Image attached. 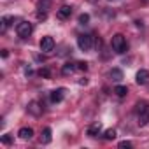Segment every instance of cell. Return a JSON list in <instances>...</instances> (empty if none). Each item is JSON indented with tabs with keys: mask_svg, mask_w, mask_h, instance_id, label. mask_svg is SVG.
<instances>
[{
	"mask_svg": "<svg viewBox=\"0 0 149 149\" xmlns=\"http://www.w3.org/2000/svg\"><path fill=\"white\" fill-rule=\"evenodd\" d=\"M137 118H139V125L140 126H146L147 123H149V104H146V102H140L139 105H137Z\"/></svg>",
	"mask_w": 149,
	"mask_h": 149,
	"instance_id": "1",
	"label": "cell"
},
{
	"mask_svg": "<svg viewBox=\"0 0 149 149\" xmlns=\"http://www.w3.org/2000/svg\"><path fill=\"white\" fill-rule=\"evenodd\" d=\"M135 81H137V84H147V83H149V72H147L146 68H140V70L137 72Z\"/></svg>",
	"mask_w": 149,
	"mask_h": 149,
	"instance_id": "8",
	"label": "cell"
},
{
	"mask_svg": "<svg viewBox=\"0 0 149 149\" xmlns=\"http://www.w3.org/2000/svg\"><path fill=\"white\" fill-rule=\"evenodd\" d=\"M39 76L44 77V79H49V77H51V70H49L47 67H42V68L39 70Z\"/></svg>",
	"mask_w": 149,
	"mask_h": 149,
	"instance_id": "18",
	"label": "cell"
},
{
	"mask_svg": "<svg viewBox=\"0 0 149 149\" xmlns=\"http://www.w3.org/2000/svg\"><path fill=\"white\" fill-rule=\"evenodd\" d=\"M32 32H33V26H32V23H28V21H19L18 26H16V33H18V37H21V39H28V37L32 35Z\"/></svg>",
	"mask_w": 149,
	"mask_h": 149,
	"instance_id": "3",
	"label": "cell"
},
{
	"mask_svg": "<svg viewBox=\"0 0 149 149\" xmlns=\"http://www.w3.org/2000/svg\"><path fill=\"white\" fill-rule=\"evenodd\" d=\"M76 70H77V63H70L68 61V63H65L61 67V74H63V76H72Z\"/></svg>",
	"mask_w": 149,
	"mask_h": 149,
	"instance_id": "10",
	"label": "cell"
},
{
	"mask_svg": "<svg viewBox=\"0 0 149 149\" xmlns=\"http://www.w3.org/2000/svg\"><path fill=\"white\" fill-rule=\"evenodd\" d=\"M70 14H72V7L70 6H61L58 9V13H56V16L60 19H67V18H70Z\"/></svg>",
	"mask_w": 149,
	"mask_h": 149,
	"instance_id": "9",
	"label": "cell"
},
{
	"mask_svg": "<svg viewBox=\"0 0 149 149\" xmlns=\"http://www.w3.org/2000/svg\"><path fill=\"white\" fill-rule=\"evenodd\" d=\"M79 23H81V25H88V23H90V14H86V13L81 14V16H79Z\"/></svg>",
	"mask_w": 149,
	"mask_h": 149,
	"instance_id": "20",
	"label": "cell"
},
{
	"mask_svg": "<svg viewBox=\"0 0 149 149\" xmlns=\"http://www.w3.org/2000/svg\"><path fill=\"white\" fill-rule=\"evenodd\" d=\"M0 142H2L4 146H11V144H13V137H11V135H2Z\"/></svg>",
	"mask_w": 149,
	"mask_h": 149,
	"instance_id": "19",
	"label": "cell"
},
{
	"mask_svg": "<svg viewBox=\"0 0 149 149\" xmlns=\"http://www.w3.org/2000/svg\"><path fill=\"white\" fill-rule=\"evenodd\" d=\"M77 68L86 72V70H88V63H86V61H79V63H77Z\"/></svg>",
	"mask_w": 149,
	"mask_h": 149,
	"instance_id": "23",
	"label": "cell"
},
{
	"mask_svg": "<svg viewBox=\"0 0 149 149\" xmlns=\"http://www.w3.org/2000/svg\"><path fill=\"white\" fill-rule=\"evenodd\" d=\"M77 46H79V49H81V51H90V49H91V46H93L91 35H86V33L79 35V37H77Z\"/></svg>",
	"mask_w": 149,
	"mask_h": 149,
	"instance_id": "4",
	"label": "cell"
},
{
	"mask_svg": "<svg viewBox=\"0 0 149 149\" xmlns=\"http://www.w3.org/2000/svg\"><path fill=\"white\" fill-rule=\"evenodd\" d=\"M9 56V53H7V49H2V58H7Z\"/></svg>",
	"mask_w": 149,
	"mask_h": 149,
	"instance_id": "24",
	"label": "cell"
},
{
	"mask_svg": "<svg viewBox=\"0 0 149 149\" xmlns=\"http://www.w3.org/2000/svg\"><path fill=\"white\" fill-rule=\"evenodd\" d=\"M114 93H116L118 97H125V95L128 93V88H126V86H121V84H118V86L114 88Z\"/></svg>",
	"mask_w": 149,
	"mask_h": 149,
	"instance_id": "16",
	"label": "cell"
},
{
	"mask_svg": "<svg viewBox=\"0 0 149 149\" xmlns=\"http://www.w3.org/2000/svg\"><path fill=\"white\" fill-rule=\"evenodd\" d=\"M104 139H105V140H114V139H116V130H114V128H109V130H105V133H104Z\"/></svg>",
	"mask_w": 149,
	"mask_h": 149,
	"instance_id": "17",
	"label": "cell"
},
{
	"mask_svg": "<svg viewBox=\"0 0 149 149\" xmlns=\"http://www.w3.org/2000/svg\"><path fill=\"white\" fill-rule=\"evenodd\" d=\"M54 49V39L51 35H46L40 39V51L42 53H51Z\"/></svg>",
	"mask_w": 149,
	"mask_h": 149,
	"instance_id": "5",
	"label": "cell"
},
{
	"mask_svg": "<svg viewBox=\"0 0 149 149\" xmlns=\"http://www.w3.org/2000/svg\"><path fill=\"white\" fill-rule=\"evenodd\" d=\"M49 4H51L49 0H40V4H39V7H40V9H44V11H47V9H49Z\"/></svg>",
	"mask_w": 149,
	"mask_h": 149,
	"instance_id": "21",
	"label": "cell"
},
{
	"mask_svg": "<svg viewBox=\"0 0 149 149\" xmlns=\"http://www.w3.org/2000/svg\"><path fill=\"white\" fill-rule=\"evenodd\" d=\"M18 135H19L21 140H30V139L33 137V130L28 128V126H25V128H21V130L18 132Z\"/></svg>",
	"mask_w": 149,
	"mask_h": 149,
	"instance_id": "11",
	"label": "cell"
},
{
	"mask_svg": "<svg viewBox=\"0 0 149 149\" xmlns=\"http://www.w3.org/2000/svg\"><path fill=\"white\" fill-rule=\"evenodd\" d=\"M13 21H14V18L13 16H4L2 18V21H0V23H2V26H0V30H2V32H6L11 25H13Z\"/></svg>",
	"mask_w": 149,
	"mask_h": 149,
	"instance_id": "14",
	"label": "cell"
},
{
	"mask_svg": "<svg viewBox=\"0 0 149 149\" xmlns=\"http://www.w3.org/2000/svg\"><path fill=\"white\" fill-rule=\"evenodd\" d=\"M51 142V128H44L40 135V144H49Z\"/></svg>",
	"mask_w": 149,
	"mask_h": 149,
	"instance_id": "15",
	"label": "cell"
},
{
	"mask_svg": "<svg viewBox=\"0 0 149 149\" xmlns=\"http://www.w3.org/2000/svg\"><path fill=\"white\" fill-rule=\"evenodd\" d=\"M132 146H133V144H132L130 140H121V142H119V147H121V149H125V147H132Z\"/></svg>",
	"mask_w": 149,
	"mask_h": 149,
	"instance_id": "22",
	"label": "cell"
},
{
	"mask_svg": "<svg viewBox=\"0 0 149 149\" xmlns=\"http://www.w3.org/2000/svg\"><path fill=\"white\" fill-rule=\"evenodd\" d=\"M109 76H111V79H112L114 83H121V79H123V72H121L119 68H112Z\"/></svg>",
	"mask_w": 149,
	"mask_h": 149,
	"instance_id": "13",
	"label": "cell"
},
{
	"mask_svg": "<svg viewBox=\"0 0 149 149\" xmlns=\"http://www.w3.org/2000/svg\"><path fill=\"white\" fill-rule=\"evenodd\" d=\"M63 98H65V88H58V90H54V91L49 93V100L53 104H60Z\"/></svg>",
	"mask_w": 149,
	"mask_h": 149,
	"instance_id": "6",
	"label": "cell"
},
{
	"mask_svg": "<svg viewBox=\"0 0 149 149\" xmlns=\"http://www.w3.org/2000/svg\"><path fill=\"white\" fill-rule=\"evenodd\" d=\"M100 132H102V125H100V123H95V125H91V126L88 128V132H86V133H88L90 137H97Z\"/></svg>",
	"mask_w": 149,
	"mask_h": 149,
	"instance_id": "12",
	"label": "cell"
},
{
	"mask_svg": "<svg viewBox=\"0 0 149 149\" xmlns=\"http://www.w3.org/2000/svg\"><path fill=\"white\" fill-rule=\"evenodd\" d=\"M26 111H28V112H30L32 116H35V118H39V116H40V114L44 112V109H42V105H40L39 102H35V100L28 104V107H26Z\"/></svg>",
	"mask_w": 149,
	"mask_h": 149,
	"instance_id": "7",
	"label": "cell"
},
{
	"mask_svg": "<svg viewBox=\"0 0 149 149\" xmlns=\"http://www.w3.org/2000/svg\"><path fill=\"white\" fill-rule=\"evenodd\" d=\"M111 46H112V49L116 51V53H119V54H123L125 51H126V39H125V35L123 33H116V35H112V40H111Z\"/></svg>",
	"mask_w": 149,
	"mask_h": 149,
	"instance_id": "2",
	"label": "cell"
},
{
	"mask_svg": "<svg viewBox=\"0 0 149 149\" xmlns=\"http://www.w3.org/2000/svg\"><path fill=\"white\" fill-rule=\"evenodd\" d=\"M25 74H26V76H30V74H32V68L28 67V68H25Z\"/></svg>",
	"mask_w": 149,
	"mask_h": 149,
	"instance_id": "25",
	"label": "cell"
}]
</instances>
